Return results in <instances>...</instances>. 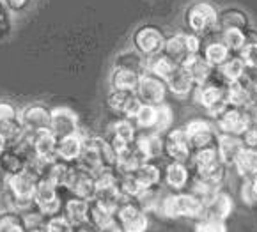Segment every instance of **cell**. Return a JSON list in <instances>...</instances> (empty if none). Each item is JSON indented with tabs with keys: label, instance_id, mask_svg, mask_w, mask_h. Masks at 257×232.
<instances>
[{
	"label": "cell",
	"instance_id": "12",
	"mask_svg": "<svg viewBox=\"0 0 257 232\" xmlns=\"http://www.w3.org/2000/svg\"><path fill=\"white\" fill-rule=\"evenodd\" d=\"M167 92H169V87H167V82L158 78L156 75H153L151 71L142 73L140 76V84L139 89H137V96L144 105H153V107H158L162 103H165Z\"/></svg>",
	"mask_w": 257,
	"mask_h": 232
},
{
	"label": "cell",
	"instance_id": "38",
	"mask_svg": "<svg viewBox=\"0 0 257 232\" xmlns=\"http://www.w3.org/2000/svg\"><path fill=\"white\" fill-rule=\"evenodd\" d=\"M73 165L75 163H66V161L55 160L52 163V167H50L46 179H50V181H52L59 190H66L68 181H69V175H71V170H73Z\"/></svg>",
	"mask_w": 257,
	"mask_h": 232
},
{
	"label": "cell",
	"instance_id": "44",
	"mask_svg": "<svg viewBox=\"0 0 257 232\" xmlns=\"http://www.w3.org/2000/svg\"><path fill=\"white\" fill-rule=\"evenodd\" d=\"M144 211L140 209V205L139 202L135 200V198H128L124 197V200L121 202V205H119V209H117V214H115V218H117V221L121 225L128 223V221L135 220L139 214H142Z\"/></svg>",
	"mask_w": 257,
	"mask_h": 232
},
{
	"label": "cell",
	"instance_id": "3",
	"mask_svg": "<svg viewBox=\"0 0 257 232\" xmlns=\"http://www.w3.org/2000/svg\"><path fill=\"white\" fill-rule=\"evenodd\" d=\"M158 213L169 220H201L204 216V202L193 193H169L162 198Z\"/></svg>",
	"mask_w": 257,
	"mask_h": 232
},
{
	"label": "cell",
	"instance_id": "35",
	"mask_svg": "<svg viewBox=\"0 0 257 232\" xmlns=\"http://www.w3.org/2000/svg\"><path fill=\"white\" fill-rule=\"evenodd\" d=\"M0 170L8 177L22 174L23 170H27V160L22 154H18L15 149H6L4 154L0 156Z\"/></svg>",
	"mask_w": 257,
	"mask_h": 232
},
{
	"label": "cell",
	"instance_id": "13",
	"mask_svg": "<svg viewBox=\"0 0 257 232\" xmlns=\"http://www.w3.org/2000/svg\"><path fill=\"white\" fill-rule=\"evenodd\" d=\"M20 121L27 131H41L50 130L52 122V108L46 107L45 103H29L20 110Z\"/></svg>",
	"mask_w": 257,
	"mask_h": 232
},
{
	"label": "cell",
	"instance_id": "40",
	"mask_svg": "<svg viewBox=\"0 0 257 232\" xmlns=\"http://www.w3.org/2000/svg\"><path fill=\"white\" fill-rule=\"evenodd\" d=\"M178 68L179 66L176 64V62H172L167 55H163V54L156 55L155 59H149V62H148V71H151L153 75H156L158 78H162V80H165V82Z\"/></svg>",
	"mask_w": 257,
	"mask_h": 232
},
{
	"label": "cell",
	"instance_id": "11",
	"mask_svg": "<svg viewBox=\"0 0 257 232\" xmlns=\"http://www.w3.org/2000/svg\"><path fill=\"white\" fill-rule=\"evenodd\" d=\"M183 128H185L186 135H188L193 151L216 145V140H218L220 133L213 122L206 121V119H192V121L186 122Z\"/></svg>",
	"mask_w": 257,
	"mask_h": 232
},
{
	"label": "cell",
	"instance_id": "28",
	"mask_svg": "<svg viewBox=\"0 0 257 232\" xmlns=\"http://www.w3.org/2000/svg\"><path fill=\"white\" fill-rule=\"evenodd\" d=\"M167 87H169V92H172V94L179 99L188 98V96L193 94V91H195V84H193V80L190 78L188 73H186L181 66L167 78Z\"/></svg>",
	"mask_w": 257,
	"mask_h": 232
},
{
	"label": "cell",
	"instance_id": "56",
	"mask_svg": "<svg viewBox=\"0 0 257 232\" xmlns=\"http://www.w3.org/2000/svg\"><path fill=\"white\" fill-rule=\"evenodd\" d=\"M6 191H8V175L0 170V197L6 195Z\"/></svg>",
	"mask_w": 257,
	"mask_h": 232
},
{
	"label": "cell",
	"instance_id": "16",
	"mask_svg": "<svg viewBox=\"0 0 257 232\" xmlns=\"http://www.w3.org/2000/svg\"><path fill=\"white\" fill-rule=\"evenodd\" d=\"M232 213H234V198L227 190L220 188L213 197H209L204 202V216L202 218L225 221Z\"/></svg>",
	"mask_w": 257,
	"mask_h": 232
},
{
	"label": "cell",
	"instance_id": "42",
	"mask_svg": "<svg viewBox=\"0 0 257 232\" xmlns=\"http://www.w3.org/2000/svg\"><path fill=\"white\" fill-rule=\"evenodd\" d=\"M222 41L227 45V48L231 50L232 54L238 55L246 45V31H239V29H227V31H218Z\"/></svg>",
	"mask_w": 257,
	"mask_h": 232
},
{
	"label": "cell",
	"instance_id": "58",
	"mask_svg": "<svg viewBox=\"0 0 257 232\" xmlns=\"http://www.w3.org/2000/svg\"><path fill=\"white\" fill-rule=\"evenodd\" d=\"M250 183H252V191H253V195H255V198H257V175L250 179Z\"/></svg>",
	"mask_w": 257,
	"mask_h": 232
},
{
	"label": "cell",
	"instance_id": "29",
	"mask_svg": "<svg viewBox=\"0 0 257 232\" xmlns=\"http://www.w3.org/2000/svg\"><path fill=\"white\" fill-rule=\"evenodd\" d=\"M148 59L142 54H139L135 48L122 50L117 57L113 59V68L115 69H130L135 73H146L148 71Z\"/></svg>",
	"mask_w": 257,
	"mask_h": 232
},
{
	"label": "cell",
	"instance_id": "48",
	"mask_svg": "<svg viewBox=\"0 0 257 232\" xmlns=\"http://www.w3.org/2000/svg\"><path fill=\"white\" fill-rule=\"evenodd\" d=\"M13 13L8 9L4 0H0V39H6L11 36L15 22H13Z\"/></svg>",
	"mask_w": 257,
	"mask_h": 232
},
{
	"label": "cell",
	"instance_id": "19",
	"mask_svg": "<svg viewBox=\"0 0 257 232\" xmlns=\"http://www.w3.org/2000/svg\"><path fill=\"white\" fill-rule=\"evenodd\" d=\"M216 149H218V158L227 168L234 167L236 160L239 158V154L245 149V142L241 137H236V135H218V140H216Z\"/></svg>",
	"mask_w": 257,
	"mask_h": 232
},
{
	"label": "cell",
	"instance_id": "43",
	"mask_svg": "<svg viewBox=\"0 0 257 232\" xmlns=\"http://www.w3.org/2000/svg\"><path fill=\"white\" fill-rule=\"evenodd\" d=\"M156 121H158V107H153V105H142L135 117L137 128H140L142 131H155Z\"/></svg>",
	"mask_w": 257,
	"mask_h": 232
},
{
	"label": "cell",
	"instance_id": "53",
	"mask_svg": "<svg viewBox=\"0 0 257 232\" xmlns=\"http://www.w3.org/2000/svg\"><path fill=\"white\" fill-rule=\"evenodd\" d=\"M8 119H20V110L15 103L0 99V121H8Z\"/></svg>",
	"mask_w": 257,
	"mask_h": 232
},
{
	"label": "cell",
	"instance_id": "23",
	"mask_svg": "<svg viewBox=\"0 0 257 232\" xmlns=\"http://www.w3.org/2000/svg\"><path fill=\"white\" fill-rule=\"evenodd\" d=\"M83 152V137L80 133L59 138L57 144V160L66 163H78Z\"/></svg>",
	"mask_w": 257,
	"mask_h": 232
},
{
	"label": "cell",
	"instance_id": "25",
	"mask_svg": "<svg viewBox=\"0 0 257 232\" xmlns=\"http://www.w3.org/2000/svg\"><path fill=\"white\" fill-rule=\"evenodd\" d=\"M148 161L144 160V156L137 151L135 144L128 145L124 149H119L117 151V165H115V170L121 175H128V174H135L140 167Z\"/></svg>",
	"mask_w": 257,
	"mask_h": 232
},
{
	"label": "cell",
	"instance_id": "60",
	"mask_svg": "<svg viewBox=\"0 0 257 232\" xmlns=\"http://www.w3.org/2000/svg\"><path fill=\"white\" fill-rule=\"evenodd\" d=\"M27 232H46V228H45V225H41V227H29Z\"/></svg>",
	"mask_w": 257,
	"mask_h": 232
},
{
	"label": "cell",
	"instance_id": "7",
	"mask_svg": "<svg viewBox=\"0 0 257 232\" xmlns=\"http://www.w3.org/2000/svg\"><path fill=\"white\" fill-rule=\"evenodd\" d=\"M163 156H167L170 161H181V163L192 160L193 147L185 128H172L163 135Z\"/></svg>",
	"mask_w": 257,
	"mask_h": 232
},
{
	"label": "cell",
	"instance_id": "22",
	"mask_svg": "<svg viewBox=\"0 0 257 232\" xmlns=\"http://www.w3.org/2000/svg\"><path fill=\"white\" fill-rule=\"evenodd\" d=\"M163 179H165V184L170 190H174L176 193H179V191H183L192 183V172H190L186 163L169 161V165L165 167V172H163Z\"/></svg>",
	"mask_w": 257,
	"mask_h": 232
},
{
	"label": "cell",
	"instance_id": "2",
	"mask_svg": "<svg viewBox=\"0 0 257 232\" xmlns=\"http://www.w3.org/2000/svg\"><path fill=\"white\" fill-rule=\"evenodd\" d=\"M183 22L190 34L209 38L218 32V8L209 0H195L186 6Z\"/></svg>",
	"mask_w": 257,
	"mask_h": 232
},
{
	"label": "cell",
	"instance_id": "59",
	"mask_svg": "<svg viewBox=\"0 0 257 232\" xmlns=\"http://www.w3.org/2000/svg\"><path fill=\"white\" fill-rule=\"evenodd\" d=\"M76 232H96V230L91 227V225H83V227H78V230Z\"/></svg>",
	"mask_w": 257,
	"mask_h": 232
},
{
	"label": "cell",
	"instance_id": "51",
	"mask_svg": "<svg viewBox=\"0 0 257 232\" xmlns=\"http://www.w3.org/2000/svg\"><path fill=\"white\" fill-rule=\"evenodd\" d=\"M238 55H239V59L245 62V66L248 69H257V45L246 43Z\"/></svg>",
	"mask_w": 257,
	"mask_h": 232
},
{
	"label": "cell",
	"instance_id": "57",
	"mask_svg": "<svg viewBox=\"0 0 257 232\" xmlns=\"http://www.w3.org/2000/svg\"><path fill=\"white\" fill-rule=\"evenodd\" d=\"M98 232H124V230H122L121 223H119V221L115 220V221H113L112 225H108V227L101 228V230H98Z\"/></svg>",
	"mask_w": 257,
	"mask_h": 232
},
{
	"label": "cell",
	"instance_id": "5",
	"mask_svg": "<svg viewBox=\"0 0 257 232\" xmlns=\"http://www.w3.org/2000/svg\"><path fill=\"white\" fill-rule=\"evenodd\" d=\"M202 43H204L202 38H199L195 34H190V32H178V34L167 36L163 55H167L172 62L181 66L186 59L201 54Z\"/></svg>",
	"mask_w": 257,
	"mask_h": 232
},
{
	"label": "cell",
	"instance_id": "46",
	"mask_svg": "<svg viewBox=\"0 0 257 232\" xmlns=\"http://www.w3.org/2000/svg\"><path fill=\"white\" fill-rule=\"evenodd\" d=\"M45 228H46V232H76L78 230V228L66 218L64 213L55 214V216H52V218H46Z\"/></svg>",
	"mask_w": 257,
	"mask_h": 232
},
{
	"label": "cell",
	"instance_id": "9",
	"mask_svg": "<svg viewBox=\"0 0 257 232\" xmlns=\"http://www.w3.org/2000/svg\"><path fill=\"white\" fill-rule=\"evenodd\" d=\"M215 126L218 133L223 135H236V137H243L252 124L248 112L245 108H236V107H227L218 117L215 119Z\"/></svg>",
	"mask_w": 257,
	"mask_h": 232
},
{
	"label": "cell",
	"instance_id": "15",
	"mask_svg": "<svg viewBox=\"0 0 257 232\" xmlns=\"http://www.w3.org/2000/svg\"><path fill=\"white\" fill-rule=\"evenodd\" d=\"M144 103L140 101L139 96L133 92H121V91H110L106 96V107L115 114L122 115L126 119L135 121L137 114L140 112Z\"/></svg>",
	"mask_w": 257,
	"mask_h": 232
},
{
	"label": "cell",
	"instance_id": "37",
	"mask_svg": "<svg viewBox=\"0 0 257 232\" xmlns=\"http://www.w3.org/2000/svg\"><path fill=\"white\" fill-rule=\"evenodd\" d=\"M218 73L222 75L223 80L231 85V84H234V82H239L243 76H245L246 66H245V62L239 59V55H232V57L229 59L225 64L220 66Z\"/></svg>",
	"mask_w": 257,
	"mask_h": 232
},
{
	"label": "cell",
	"instance_id": "26",
	"mask_svg": "<svg viewBox=\"0 0 257 232\" xmlns=\"http://www.w3.org/2000/svg\"><path fill=\"white\" fill-rule=\"evenodd\" d=\"M181 68L188 73V76L193 80L195 87H201V85L208 84L209 78H211V73H213V68L202 59L201 54L186 59V61L181 64Z\"/></svg>",
	"mask_w": 257,
	"mask_h": 232
},
{
	"label": "cell",
	"instance_id": "41",
	"mask_svg": "<svg viewBox=\"0 0 257 232\" xmlns=\"http://www.w3.org/2000/svg\"><path fill=\"white\" fill-rule=\"evenodd\" d=\"M218 161H220L218 149H216V145H213V147H204L193 151V156L190 160V163H192L193 170H199V168H206L209 165L218 163Z\"/></svg>",
	"mask_w": 257,
	"mask_h": 232
},
{
	"label": "cell",
	"instance_id": "18",
	"mask_svg": "<svg viewBox=\"0 0 257 232\" xmlns=\"http://www.w3.org/2000/svg\"><path fill=\"white\" fill-rule=\"evenodd\" d=\"M201 55L213 69H218L220 66H223L232 57V52L227 48V45L222 41V38L218 34V36H209L206 39V43H202Z\"/></svg>",
	"mask_w": 257,
	"mask_h": 232
},
{
	"label": "cell",
	"instance_id": "50",
	"mask_svg": "<svg viewBox=\"0 0 257 232\" xmlns=\"http://www.w3.org/2000/svg\"><path fill=\"white\" fill-rule=\"evenodd\" d=\"M8 9L13 13V15H27L29 11H32L36 6V0H4Z\"/></svg>",
	"mask_w": 257,
	"mask_h": 232
},
{
	"label": "cell",
	"instance_id": "10",
	"mask_svg": "<svg viewBox=\"0 0 257 232\" xmlns=\"http://www.w3.org/2000/svg\"><path fill=\"white\" fill-rule=\"evenodd\" d=\"M66 191L71 193V197L83 198V200H94L96 198V174H92L87 168L80 167L78 163L73 165L71 175H69Z\"/></svg>",
	"mask_w": 257,
	"mask_h": 232
},
{
	"label": "cell",
	"instance_id": "21",
	"mask_svg": "<svg viewBox=\"0 0 257 232\" xmlns=\"http://www.w3.org/2000/svg\"><path fill=\"white\" fill-rule=\"evenodd\" d=\"M250 16L246 11H243L238 6H227V8L218 9V31H227V29H239V31H248Z\"/></svg>",
	"mask_w": 257,
	"mask_h": 232
},
{
	"label": "cell",
	"instance_id": "8",
	"mask_svg": "<svg viewBox=\"0 0 257 232\" xmlns=\"http://www.w3.org/2000/svg\"><path fill=\"white\" fill-rule=\"evenodd\" d=\"M193 99H195L206 112H208L209 117L216 119L227 107V89L218 87L215 84H204L201 87H195L193 91Z\"/></svg>",
	"mask_w": 257,
	"mask_h": 232
},
{
	"label": "cell",
	"instance_id": "20",
	"mask_svg": "<svg viewBox=\"0 0 257 232\" xmlns=\"http://www.w3.org/2000/svg\"><path fill=\"white\" fill-rule=\"evenodd\" d=\"M137 151L146 161H153L163 154V135L158 131H140L135 140Z\"/></svg>",
	"mask_w": 257,
	"mask_h": 232
},
{
	"label": "cell",
	"instance_id": "47",
	"mask_svg": "<svg viewBox=\"0 0 257 232\" xmlns=\"http://www.w3.org/2000/svg\"><path fill=\"white\" fill-rule=\"evenodd\" d=\"M172 122H174V112H172L170 105H167V103L158 105V121H156L155 131L165 135L169 130H172Z\"/></svg>",
	"mask_w": 257,
	"mask_h": 232
},
{
	"label": "cell",
	"instance_id": "4",
	"mask_svg": "<svg viewBox=\"0 0 257 232\" xmlns=\"http://www.w3.org/2000/svg\"><path fill=\"white\" fill-rule=\"evenodd\" d=\"M165 41L167 36L163 29L155 23H142L132 34V48H135L139 54L144 55L148 61L163 54Z\"/></svg>",
	"mask_w": 257,
	"mask_h": 232
},
{
	"label": "cell",
	"instance_id": "61",
	"mask_svg": "<svg viewBox=\"0 0 257 232\" xmlns=\"http://www.w3.org/2000/svg\"><path fill=\"white\" fill-rule=\"evenodd\" d=\"M6 149H8V147H6V144H4V142H2V140H0V156H2V154H4V151H6Z\"/></svg>",
	"mask_w": 257,
	"mask_h": 232
},
{
	"label": "cell",
	"instance_id": "34",
	"mask_svg": "<svg viewBox=\"0 0 257 232\" xmlns=\"http://www.w3.org/2000/svg\"><path fill=\"white\" fill-rule=\"evenodd\" d=\"M115 220H117L115 213L108 211L105 205L99 204L98 200H91V207H89V225H91L96 232L108 227V225H112Z\"/></svg>",
	"mask_w": 257,
	"mask_h": 232
},
{
	"label": "cell",
	"instance_id": "36",
	"mask_svg": "<svg viewBox=\"0 0 257 232\" xmlns=\"http://www.w3.org/2000/svg\"><path fill=\"white\" fill-rule=\"evenodd\" d=\"M29 225H27L25 214L18 213L13 209H4L0 213V232H27Z\"/></svg>",
	"mask_w": 257,
	"mask_h": 232
},
{
	"label": "cell",
	"instance_id": "55",
	"mask_svg": "<svg viewBox=\"0 0 257 232\" xmlns=\"http://www.w3.org/2000/svg\"><path fill=\"white\" fill-rule=\"evenodd\" d=\"M241 138H243V142H245V147L257 149V126H250Z\"/></svg>",
	"mask_w": 257,
	"mask_h": 232
},
{
	"label": "cell",
	"instance_id": "49",
	"mask_svg": "<svg viewBox=\"0 0 257 232\" xmlns=\"http://www.w3.org/2000/svg\"><path fill=\"white\" fill-rule=\"evenodd\" d=\"M193 232H229L225 221L211 220V218H201L193 225Z\"/></svg>",
	"mask_w": 257,
	"mask_h": 232
},
{
	"label": "cell",
	"instance_id": "54",
	"mask_svg": "<svg viewBox=\"0 0 257 232\" xmlns=\"http://www.w3.org/2000/svg\"><path fill=\"white\" fill-rule=\"evenodd\" d=\"M239 197H241L243 204H246V205L257 204V198L252 191V183H250V179H243L241 181V186H239Z\"/></svg>",
	"mask_w": 257,
	"mask_h": 232
},
{
	"label": "cell",
	"instance_id": "14",
	"mask_svg": "<svg viewBox=\"0 0 257 232\" xmlns=\"http://www.w3.org/2000/svg\"><path fill=\"white\" fill-rule=\"evenodd\" d=\"M50 130L53 131L57 138H64L76 135L80 130V119L75 110L68 107H55L52 108V122Z\"/></svg>",
	"mask_w": 257,
	"mask_h": 232
},
{
	"label": "cell",
	"instance_id": "32",
	"mask_svg": "<svg viewBox=\"0 0 257 232\" xmlns=\"http://www.w3.org/2000/svg\"><path fill=\"white\" fill-rule=\"evenodd\" d=\"M27 130L23 128L20 119H8V121H0V140L4 142L6 147L11 149L23 138Z\"/></svg>",
	"mask_w": 257,
	"mask_h": 232
},
{
	"label": "cell",
	"instance_id": "45",
	"mask_svg": "<svg viewBox=\"0 0 257 232\" xmlns=\"http://www.w3.org/2000/svg\"><path fill=\"white\" fill-rule=\"evenodd\" d=\"M162 193H160V188H151V190H146L135 198L139 202L140 209L144 213H151V211H158L160 204H162Z\"/></svg>",
	"mask_w": 257,
	"mask_h": 232
},
{
	"label": "cell",
	"instance_id": "24",
	"mask_svg": "<svg viewBox=\"0 0 257 232\" xmlns=\"http://www.w3.org/2000/svg\"><path fill=\"white\" fill-rule=\"evenodd\" d=\"M32 144H34L36 156L43 160L55 161L57 160V144L59 138L53 135L52 130H41L32 133Z\"/></svg>",
	"mask_w": 257,
	"mask_h": 232
},
{
	"label": "cell",
	"instance_id": "33",
	"mask_svg": "<svg viewBox=\"0 0 257 232\" xmlns=\"http://www.w3.org/2000/svg\"><path fill=\"white\" fill-rule=\"evenodd\" d=\"M236 174L241 179H252L257 175V149L245 147L234 163Z\"/></svg>",
	"mask_w": 257,
	"mask_h": 232
},
{
	"label": "cell",
	"instance_id": "17",
	"mask_svg": "<svg viewBox=\"0 0 257 232\" xmlns=\"http://www.w3.org/2000/svg\"><path fill=\"white\" fill-rule=\"evenodd\" d=\"M137 124L135 121L132 119H126V117H121L117 121H113L112 126H110V133H108V140L110 144L113 145L115 152L119 149H124L128 145H133L137 140Z\"/></svg>",
	"mask_w": 257,
	"mask_h": 232
},
{
	"label": "cell",
	"instance_id": "6",
	"mask_svg": "<svg viewBox=\"0 0 257 232\" xmlns=\"http://www.w3.org/2000/svg\"><path fill=\"white\" fill-rule=\"evenodd\" d=\"M34 205H36V209L45 218H52V216H55V214H61L62 207H64L61 190H59L50 179H46V177L39 179L38 188H36V195H34Z\"/></svg>",
	"mask_w": 257,
	"mask_h": 232
},
{
	"label": "cell",
	"instance_id": "27",
	"mask_svg": "<svg viewBox=\"0 0 257 232\" xmlns=\"http://www.w3.org/2000/svg\"><path fill=\"white\" fill-rule=\"evenodd\" d=\"M89 207H91V202L89 200L71 197L68 200H64V211L62 213L78 228L83 227V225H89Z\"/></svg>",
	"mask_w": 257,
	"mask_h": 232
},
{
	"label": "cell",
	"instance_id": "52",
	"mask_svg": "<svg viewBox=\"0 0 257 232\" xmlns=\"http://www.w3.org/2000/svg\"><path fill=\"white\" fill-rule=\"evenodd\" d=\"M124 232H148L149 230V216L148 213H142L135 218V220L128 221V223L121 225Z\"/></svg>",
	"mask_w": 257,
	"mask_h": 232
},
{
	"label": "cell",
	"instance_id": "31",
	"mask_svg": "<svg viewBox=\"0 0 257 232\" xmlns=\"http://www.w3.org/2000/svg\"><path fill=\"white\" fill-rule=\"evenodd\" d=\"M133 177L137 179V183L140 184V188L144 191L151 190V188H160V183H162V168L153 163V161H148V163H144L133 174Z\"/></svg>",
	"mask_w": 257,
	"mask_h": 232
},
{
	"label": "cell",
	"instance_id": "39",
	"mask_svg": "<svg viewBox=\"0 0 257 232\" xmlns=\"http://www.w3.org/2000/svg\"><path fill=\"white\" fill-rule=\"evenodd\" d=\"M225 170L227 167L218 161L215 165H209L206 168H199V170H193V177L201 179L204 183L208 184H213V186H222L223 179H225Z\"/></svg>",
	"mask_w": 257,
	"mask_h": 232
},
{
	"label": "cell",
	"instance_id": "1",
	"mask_svg": "<svg viewBox=\"0 0 257 232\" xmlns=\"http://www.w3.org/2000/svg\"><path fill=\"white\" fill-rule=\"evenodd\" d=\"M78 165L91 170L92 174L106 168H115L117 152L106 137H83V152Z\"/></svg>",
	"mask_w": 257,
	"mask_h": 232
},
{
	"label": "cell",
	"instance_id": "30",
	"mask_svg": "<svg viewBox=\"0 0 257 232\" xmlns=\"http://www.w3.org/2000/svg\"><path fill=\"white\" fill-rule=\"evenodd\" d=\"M140 73L130 71V69H115L113 68L112 75H110V87L112 91H121V92H133L137 94V89L140 84Z\"/></svg>",
	"mask_w": 257,
	"mask_h": 232
}]
</instances>
